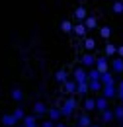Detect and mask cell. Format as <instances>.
Masks as SVG:
<instances>
[{
  "label": "cell",
  "mask_w": 123,
  "mask_h": 127,
  "mask_svg": "<svg viewBox=\"0 0 123 127\" xmlns=\"http://www.w3.org/2000/svg\"><path fill=\"white\" fill-rule=\"evenodd\" d=\"M84 49L86 51H96V39L94 37H84Z\"/></svg>",
  "instance_id": "cell-23"
},
{
  "label": "cell",
  "mask_w": 123,
  "mask_h": 127,
  "mask_svg": "<svg viewBox=\"0 0 123 127\" xmlns=\"http://www.w3.org/2000/svg\"><path fill=\"white\" fill-rule=\"evenodd\" d=\"M109 66L113 74H123V57H115L113 61H109Z\"/></svg>",
  "instance_id": "cell-5"
},
{
  "label": "cell",
  "mask_w": 123,
  "mask_h": 127,
  "mask_svg": "<svg viewBox=\"0 0 123 127\" xmlns=\"http://www.w3.org/2000/svg\"><path fill=\"white\" fill-rule=\"evenodd\" d=\"M88 88H90V92H94V94H100L102 92V82L100 80H88Z\"/></svg>",
  "instance_id": "cell-20"
},
{
  "label": "cell",
  "mask_w": 123,
  "mask_h": 127,
  "mask_svg": "<svg viewBox=\"0 0 123 127\" xmlns=\"http://www.w3.org/2000/svg\"><path fill=\"white\" fill-rule=\"evenodd\" d=\"M100 94L104 98H108V100H111V98L117 96V88H115V84H102V92Z\"/></svg>",
  "instance_id": "cell-2"
},
{
  "label": "cell",
  "mask_w": 123,
  "mask_h": 127,
  "mask_svg": "<svg viewBox=\"0 0 123 127\" xmlns=\"http://www.w3.org/2000/svg\"><path fill=\"white\" fill-rule=\"evenodd\" d=\"M55 80H57L59 84H64V82L68 80V72H66L64 68H59V70L55 72Z\"/></svg>",
  "instance_id": "cell-18"
},
{
  "label": "cell",
  "mask_w": 123,
  "mask_h": 127,
  "mask_svg": "<svg viewBox=\"0 0 123 127\" xmlns=\"http://www.w3.org/2000/svg\"><path fill=\"white\" fill-rule=\"evenodd\" d=\"M39 127H55V121H53V119H49V117H45V121H43Z\"/></svg>",
  "instance_id": "cell-33"
},
{
  "label": "cell",
  "mask_w": 123,
  "mask_h": 127,
  "mask_svg": "<svg viewBox=\"0 0 123 127\" xmlns=\"http://www.w3.org/2000/svg\"><path fill=\"white\" fill-rule=\"evenodd\" d=\"M55 127H66V123H62V121H55Z\"/></svg>",
  "instance_id": "cell-35"
},
{
  "label": "cell",
  "mask_w": 123,
  "mask_h": 127,
  "mask_svg": "<svg viewBox=\"0 0 123 127\" xmlns=\"http://www.w3.org/2000/svg\"><path fill=\"white\" fill-rule=\"evenodd\" d=\"M12 115H14L18 121H22V119L26 117V111H24V108H16V110L12 111Z\"/></svg>",
  "instance_id": "cell-27"
},
{
  "label": "cell",
  "mask_w": 123,
  "mask_h": 127,
  "mask_svg": "<svg viewBox=\"0 0 123 127\" xmlns=\"http://www.w3.org/2000/svg\"><path fill=\"white\" fill-rule=\"evenodd\" d=\"M18 123H20V121L16 119L12 113H4V115H2V125H6V127H16Z\"/></svg>",
  "instance_id": "cell-10"
},
{
  "label": "cell",
  "mask_w": 123,
  "mask_h": 127,
  "mask_svg": "<svg viewBox=\"0 0 123 127\" xmlns=\"http://www.w3.org/2000/svg\"><path fill=\"white\" fill-rule=\"evenodd\" d=\"M113 115H115V119L123 121V104H119L117 108H113Z\"/></svg>",
  "instance_id": "cell-30"
},
{
  "label": "cell",
  "mask_w": 123,
  "mask_h": 127,
  "mask_svg": "<svg viewBox=\"0 0 123 127\" xmlns=\"http://www.w3.org/2000/svg\"><path fill=\"white\" fill-rule=\"evenodd\" d=\"M72 33H76L78 37H86V33H88V30H86V26H84V22H78L76 26L72 28Z\"/></svg>",
  "instance_id": "cell-16"
},
{
  "label": "cell",
  "mask_w": 123,
  "mask_h": 127,
  "mask_svg": "<svg viewBox=\"0 0 123 127\" xmlns=\"http://www.w3.org/2000/svg\"><path fill=\"white\" fill-rule=\"evenodd\" d=\"M113 12H115V14H123V0H117V2L113 4Z\"/></svg>",
  "instance_id": "cell-32"
},
{
  "label": "cell",
  "mask_w": 123,
  "mask_h": 127,
  "mask_svg": "<svg viewBox=\"0 0 123 127\" xmlns=\"http://www.w3.org/2000/svg\"><path fill=\"white\" fill-rule=\"evenodd\" d=\"M90 92V88H88V82H76V94L84 96Z\"/></svg>",
  "instance_id": "cell-24"
},
{
  "label": "cell",
  "mask_w": 123,
  "mask_h": 127,
  "mask_svg": "<svg viewBox=\"0 0 123 127\" xmlns=\"http://www.w3.org/2000/svg\"><path fill=\"white\" fill-rule=\"evenodd\" d=\"M22 98H24V92H22L20 88H14V90H12V100H14V102H22Z\"/></svg>",
  "instance_id": "cell-29"
},
{
  "label": "cell",
  "mask_w": 123,
  "mask_h": 127,
  "mask_svg": "<svg viewBox=\"0 0 123 127\" xmlns=\"http://www.w3.org/2000/svg\"><path fill=\"white\" fill-rule=\"evenodd\" d=\"M86 16H88V12H86V8H84V6H78L76 10H74V18H76L78 22H84Z\"/></svg>",
  "instance_id": "cell-22"
},
{
  "label": "cell",
  "mask_w": 123,
  "mask_h": 127,
  "mask_svg": "<svg viewBox=\"0 0 123 127\" xmlns=\"http://www.w3.org/2000/svg\"><path fill=\"white\" fill-rule=\"evenodd\" d=\"M100 72H106V70H109V59L106 57V55H102V57H96V64H94Z\"/></svg>",
  "instance_id": "cell-3"
},
{
  "label": "cell",
  "mask_w": 123,
  "mask_h": 127,
  "mask_svg": "<svg viewBox=\"0 0 123 127\" xmlns=\"http://www.w3.org/2000/svg\"><path fill=\"white\" fill-rule=\"evenodd\" d=\"M90 127H102V125H96V123H92V125H90Z\"/></svg>",
  "instance_id": "cell-36"
},
{
  "label": "cell",
  "mask_w": 123,
  "mask_h": 127,
  "mask_svg": "<svg viewBox=\"0 0 123 127\" xmlns=\"http://www.w3.org/2000/svg\"><path fill=\"white\" fill-rule=\"evenodd\" d=\"M62 86V90L66 92V94H76V80L74 78H68L64 84H61Z\"/></svg>",
  "instance_id": "cell-7"
},
{
  "label": "cell",
  "mask_w": 123,
  "mask_h": 127,
  "mask_svg": "<svg viewBox=\"0 0 123 127\" xmlns=\"http://www.w3.org/2000/svg\"><path fill=\"white\" fill-rule=\"evenodd\" d=\"M80 63H82V66H88V68H92L94 64H96V57H94V53H84L82 57H80Z\"/></svg>",
  "instance_id": "cell-6"
},
{
  "label": "cell",
  "mask_w": 123,
  "mask_h": 127,
  "mask_svg": "<svg viewBox=\"0 0 123 127\" xmlns=\"http://www.w3.org/2000/svg\"><path fill=\"white\" fill-rule=\"evenodd\" d=\"M47 117L53 119V121H61V119H62L61 108H51V110H47Z\"/></svg>",
  "instance_id": "cell-14"
},
{
  "label": "cell",
  "mask_w": 123,
  "mask_h": 127,
  "mask_svg": "<svg viewBox=\"0 0 123 127\" xmlns=\"http://www.w3.org/2000/svg\"><path fill=\"white\" fill-rule=\"evenodd\" d=\"M16 127H24V125H16Z\"/></svg>",
  "instance_id": "cell-38"
},
{
  "label": "cell",
  "mask_w": 123,
  "mask_h": 127,
  "mask_svg": "<svg viewBox=\"0 0 123 127\" xmlns=\"http://www.w3.org/2000/svg\"><path fill=\"white\" fill-rule=\"evenodd\" d=\"M104 55H106V57H115V55H117V45H113V43H111V41H108V43H106V45H104Z\"/></svg>",
  "instance_id": "cell-13"
},
{
  "label": "cell",
  "mask_w": 123,
  "mask_h": 127,
  "mask_svg": "<svg viewBox=\"0 0 123 127\" xmlns=\"http://www.w3.org/2000/svg\"><path fill=\"white\" fill-rule=\"evenodd\" d=\"M90 125H92V119H90V115H88V113H82V115H78L76 127H90Z\"/></svg>",
  "instance_id": "cell-15"
},
{
  "label": "cell",
  "mask_w": 123,
  "mask_h": 127,
  "mask_svg": "<svg viewBox=\"0 0 123 127\" xmlns=\"http://www.w3.org/2000/svg\"><path fill=\"white\" fill-rule=\"evenodd\" d=\"M22 125L24 127H39L37 125V115H35V113L28 115V113H26V117L22 119Z\"/></svg>",
  "instance_id": "cell-8"
},
{
  "label": "cell",
  "mask_w": 123,
  "mask_h": 127,
  "mask_svg": "<svg viewBox=\"0 0 123 127\" xmlns=\"http://www.w3.org/2000/svg\"><path fill=\"white\" fill-rule=\"evenodd\" d=\"M72 78L76 80V82H88V70L82 68V66H76L74 72H72Z\"/></svg>",
  "instance_id": "cell-4"
},
{
  "label": "cell",
  "mask_w": 123,
  "mask_h": 127,
  "mask_svg": "<svg viewBox=\"0 0 123 127\" xmlns=\"http://www.w3.org/2000/svg\"><path fill=\"white\" fill-rule=\"evenodd\" d=\"M102 113V123H111L113 119H115V115H113V110H104V111H100Z\"/></svg>",
  "instance_id": "cell-17"
},
{
  "label": "cell",
  "mask_w": 123,
  "mask_h": 127,
  "mask_svg": "<svg viewBox=\"0 0 123 127\" xmlns=\"http://www.w3.org/2000/svg\"><path fill=\"white\" fill-rule=\"evenodd\" d=\"M78 108V102L70 96V98H66L64 102H62V108H61V113H62V117H68V115H72L74 113V110Z\"/></svg>",
  "instance_id": "cell-1"
},
{
  "label": "cell",
  "mask_w": 123,
  "mask_h": 127,
  "mask_svg": "<svg viewBox=\"0 0 123 127\" xmlns=\"http://www.w3.org/2000/svg\"><path fill=\"white\" fill-rule=\"evenodd\" d=\"M117 57H123V45H119V47H117Z\"/></svg>",
  "instance_id": "cell-34"
},
{
  "label": "cell",
  "mask_w": 123,
  "mask_h": 127,
  "mask_svg": "<svg viewBox=\"0 0 123 127\" xmlns=\"http://www.w3.org/2000/svg\"><path fill=\"white\" fill-rule=\"evenodd\" d=\"M100 76H102V72H100L96 66H92V68L88 70V80H100Z\"/></svg>",
  "instance_id": "cell-26"
},
{
  "label": "cell",
  "mask_w": 123,
  "mask_h": 127,
  "mask_svg": "<svg viewBox=\"0 0 123 127\" xmlns=\"http://www.w3.org/2000/svg\"><path fill=\"white\" fill-rule=\"evenodd\" d=\"M100 35H102L104 39H109V37H111V28H109V26H104V28H100Z\"/></svg>",
  "instance_id": "cell-28"
},
{
  "label": "cell",
  "mask_w": 123,
  "mask_h": 127,
  "mask_svg": "<svg viewBox=\"0 0 123 127\" xmlns=\"http://www.w3.org/2000/svg\"><path fill=\"white\" fill-rule=\"evenodd\" d=\"M84 26H86V30H88V32H90V30H96V28H98V20H96V16H86Z\"/></svg>",
  "instance_id": "cell-19"
},
{
  "label": "cell",
  "mask_w": 123,
  "mask_h": 127,
  "mask_svg": "<svg viewBox=\"0 0 123 127\" xmlns=\"http://www.w3.org/2000/svg\"><path fill=\"white\" fill-rule=\"evenodd\" d=\"M108 108H109V100L100 94L98 98H96V110H98V111H104V110H108Z\"/></svg>",
  "instance_id": "cell-9"
},
{
  "label": "cell",
  "mask_w": 123,
  "mask_h": 127,
  "mask_svg": "<svg viewBox=\"0 0 123 127\" xmlns=\"http://www.w3.org/2000/svg\"><path fill=\"white\" fill-rule=\"evenodd\" d=\"M72 28H74V24H72V22H68V20H62V22H61V32L72 33Z\"/></svg>",
  "instance_id": "cell-25"
},
{
  "label": "cell",
  "mask_w": 123,
  "mask_h": 127,
  "mask_svg": "<svg viewBox=\"0 0 123 127\" xmlns=\"http://www.w3.org/2000/svg\"><path fill=\"white\" fill-rule=\"evenodd\" d=\"M66 127H76V125H66Z\"/></svg>",
  "instance_id": "cell-37"
},
{
  "label": "cell",
  "mask_w": 123,
  "mask_h": 127,
  "mask_svg": "<svg viewBox=\"0 0 123 127\" xmlns=\"http://www.w3.org/2000/svg\"><path fill=\"white\" fill-rule=\"evenodd\" d=\"M100 82H102V84H115V74H113L111 70H106V72H102Z\"/></svg>",
  "instance_id": "cell-12"
},
{
  "label": "cell",
  "mask_w": 123,
  "mask_h": 127,
  "mask_svg": "<svg viewBox=\"0 0 123 127\" xmlns=\"http://www.w3.org/2000/svg\"><path fill=\"white\" fill-rule=\"evenodd\" d=\"M84 110H86V113H90V111H94L96 110V98H86L84 100Z\"/></svg>",
  "instance_id": "cell-21"
},
{
  "label": "cell",
  "mask_w": 123,
  "mask_h": 127,
  "mask_svg": "<svg viewBox=\"0 0 123 127\" xmlns=\"http://www.w3.org/2000/svg\"><path fill=\"white\" fill-rule=\"evenodd\" d=\"M33 113H35L37 117L47 115V106L43 104V102H35V104H33Z\"/></svg>",
  "instance_id": "cell-11"
},
{
  "label": "cell",
  "mask_w": 123,
  "mask_h": 127,
  "mask_svg": "<svg viewBox=\"0 0 123 127\" xmlns=\"http://www.w3.org/2000/svg\"><path fill=\"white\" fill-rule=\"evenodd\" d=\"M115 88H117V96H115V98H119L123 102V78L119 80V82H115Z\"/></svg>",
  "instance_id": "cell-31"
}]
</instances>
